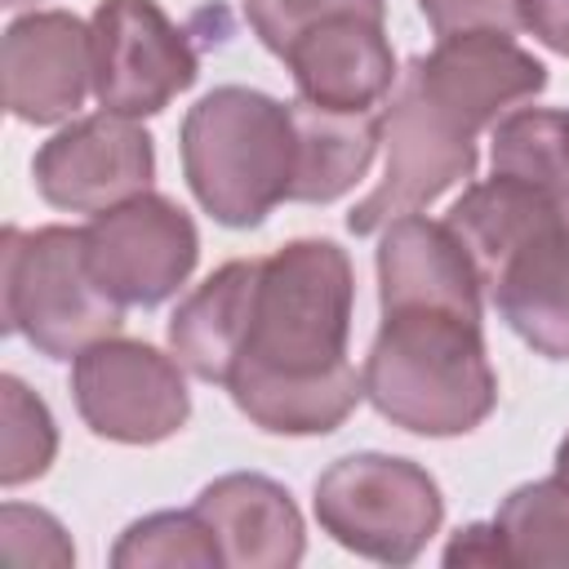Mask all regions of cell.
Wrapping results in <instances>:
<instances>
[{"instance_id":"13","label":"cell","mask_w":569,"mask_h":569,"mask_svg":"<svg viewBox=\"0 0 569 569\" xmlns=\"http://www.w3.org/2000/svg\"><path fill=\"white\" fill-rule=\"evenodd\" d=\"M284 67L298 84V98L329 111H378V102L391 98L400 80L382 18L365 13L316 22L289 44Z\"/></svg>"},{"instance_id":"8","label":"cell","mask_w":569,"mask_h":569,"mask_svg":"<svg viewBox=\"0 0 569 569\" xmlns=\"http://www.w3.org/2000/svg\"><path fill=\"white\" fill-rule=\"evenodd\" d=\"M84 258L93 280L120 307H160L196 271L200 236L182 204L160 191H142L89 218Z\"/></svg>"},{"instance_id":"6","label":"cell","mask_w":569,"mask_h":569,"mask_svg":"<svg viewBox=\"0 0 569 569\" xmlns=\"http://www.w3.org/2000/svg\"><path fill=\"white\" fill-rule=\"evenodd\" d=\"M382 142H387L382 182L347 213V227L356 236H373L387 222L427 209L453 182L471 178L480 160L476 133L462 129L449 111H440L405 71L382 111Z\"/></svg>"},{"instance_id":"5","label":"cell","mask_w":569,"mask_h":569,"mask_svg":"<svg viewBox=\"0 0 569 569\" xmlns=\"http://www.w3.org/2000/svg\"><path fill=\"white\" fill-rule=\"evenodd\" d=\"M320 529L378 565H413L440 533L445 498L427 467L396 453H347L316 480Z\"/></svg>"},{"instance_id":"2","label":"cell","mask_w":569,"mask_h":569,"mask_svg":"<svg viewBox=\"0 0 569 569\" xmlns=\"http://www.w3.org/2000/svg\"><path fill=\"white\" fill-rule=\"evenodd\" d=\"M356 307L351 258L333 240H289L258 267L249 342L236 378H320L347 365Z\"/></svg>"},{"instance_id":"16","label":"cell","mask_w":569,"mask_h":569,"mask_svg":"<svg viewBox=\"0 0 569 569\" xmlns=\"http://www.w3.org/2000/svg\"><path fill=\"white\" fill-rule=\"evenodd\" d=\"M507 329L547 360H569V222L525 240L489 280Z\"/></svg>"},{"instance_id":"22","label":"cell","mask_w":569,"mask_h":569,"mask_svg":"<svg viewBox=\"0 0 569 569\" xmlns=\"http://www.w3.org/2000/svg\"><path fill=\"white\" fill-rule=\"evenodd\" d=\"M507 565H569V480L547 476L511 489L493 511Z\"/></svg>"},{"instance_id":"30","label":"cell","mask_w":569,"mask_h":569,"mask_svg":"<svg viewBox=\"0 0 569 569\" xmlns=\"http://www.w3.org/2000/svg\"><path fill=\"white\" fill-rule=\"evenodd\" d=\"M556 476L569 480V431H565V440L556 445Z\"/></svg>"},{"instance_id":"21","label":"cell","mask_w":569,"mask_h":569,"mask_svg":"<svg viewBox=\"0 0 569 569\" xmlns=\"http://www.w3.org/2000/svg\"><path fill=\"white\" fill-rule=\"evenodd\" d=\"M493 173H511L569 218V111L520 107L493 124Z\"/></svg>"},{"instance_id":"31","label":"cell","mask_w":569,"mask_h":569,"mask_svg":"<svg viewBox=\"0 0 569 569\" xmlns=\"http://www.w3.org/2000/svg\"><path fill=\"white\" fill-rule=\"evenodd\" d=\"M0 4H9V9H22V4H36V0H0Z\"/></svg>"},{"instance_id":"27","label":"cell","mask_w":569,"mask_h":569,"mask_svg":"<svg viewBox=\"0 0 569 569\" xmlns=\"http://www.w3.org/2000/svg\"><path fill=\"white\" fill-rule=\"evenodd\" d=\"M431 31L462 36V31H502L511 36L520 27V0H418Z\"/></svg>"},{"instance_id":"17","label":"cell","mask_w":569,"mask_h":569,"mask_svg":"<svg viewBox=\"0 0 569 569\" xmlns=\"http://www.w3.org/2000/svg\"><path fill=\"white\" fill-rule=\"evenodd\" d=\"M258 267H262V258L222 262L204 284H196L178 302V311L169 316V347L187 373L227 387V378L249 342Z\"/></svg>"},{"instance_id":"10","label":"cell","mask_w":569,"mask_h":569,"mask_svg":"<svg viewBox=\"0 0 569 569\" xmlns=\"http://www.w3.org/2000/svg\"><path fill=\"white\" fill-rule=\"evenodd\" d=\"M36 191L67 213H102L151 191L156 147L151 133L120 111H93L58 129L31 160Z\"/></svg>"},{"instance_id":"29","label":"cell","mask_w":569,"mask_h":569,"mask_svg":"<svg viewBox=\"0 0 569 569\" xmlns=\"http://www.w3.org/2000/svg\"><path fill=\"white\" fill-rule=\"evenodd\" d=\"M445 565H507V551H502L493 520L458 529V538L445 547Z\"/></svg>"},{"instance_id":"7","label":"cell","mask_w":569,"mask_h":569,"mask_svg":"<svg viewBox=\"0 0 569 569\" xmlns=\"http://www.w3.org/2000/svg\"><path fill=\"white\" fill-rule=\"evenodd\" d=\"M71 396L84 427L116 445H160L191 418L182 360L120 333L71 360Z\"/></svg>"},{"instance_id":"1","label":"cell","mask_w":569,"mask_h":569,"mask_svg":"<svg viewBox=\"0 0 569 569\" xmlns=\"http://www.w3.org/2000/svg\"><path fill=\"white\" fill-rule=\"evenodd\" d=\"M365 400L400 431L467 436L498 405V373L476 316L440 307L382 311L365 356Z\"/></svg>"},{"instance_id":"3","label":"cell","mask_w":569,"mask_h":569,"mask_svg":"<svg viewBox=\"0 0 569 569\" xmlns=\"http://www.w3.org/2000/svg\"><path fill=\"white\" fill-rule=\"evenodd\" d=\"M182 178L222 227H258L293 187V116L249 84L204 93L182 120Z\"/></svg>"},{"instance_id":"12","label":"cell","mask_w":569,"mask_h":569,"mask_svg":"<svg viewBox=\"0 0 569 569\" xmlns=\"http://www.w3.org/2000/svg\"><path fill=\"white\" fill-rule=\"evenodd\" d=\"M4 107L27 124H58L93 89V31L67 9H36L4 27Z\"/></svg>"},{"instance_id":"23","label":"cell","mask_w":569,"mask_h":569,"mask_svg":"<svg viewBox=\"0 0 569 569\" xmlns=\"http://www.w3.org/2000/svg\"><path fill=\"white\" fill-rule=\"evenodd\" d=\"M111 565L116 569H151V565L156 569H178V565L209 569V565H222V551L196 507L191 511H151L120 533V542L111 547Z\"/></svg>"},{"instance_id":"20","label":"cell","mask_w":569,"mask_h":569,"mask_svg":"<svg viewBox=\"0 0 569 569\" xmlns=\"http://www.w3.org/2000/svg\"><path fill=\"white\" fill-rule=\"evenodd\" d=\"M227 391L236 409L271 436H329L365 400V378L347 360L320 378H236Z\"/></svg>"},{"instance_id":"14","label":"cell","mask_w":569,"mask_h":569,"mask_svg":"<svg viewBox=\"0 0 569 569\" xmlns=\"http://www.w3.org/2000/svg\"><path fill=\"white\" fill-rule=\"evenodd\" d=\"M480 276L445 222L405 213L378 240V302L382 311L440 307L480 320Z\"/></svg>"},{"instance_id":"9","label":"cell","mask_w":569,"mask_h":569,"mask_svg":"<svg viewBox=\"0 0 569 569\" xmlns=\"http://www.w3.org/2000/svg\"><path fill=\"white\" fill-rule=\"evenodd\" d=\"M93 31V93L107 111L156 116L196 84L200 58L182 27L156 0H102Z\"/></svg>"},{"instance_id":"25","label":"cell","mask_w":569,"mask_h":569,"mask_svg":"<svg viewBox=\"0 0 569 569\" xmlns=\"http://www.w3.org/2000/svg\"><path fill=\"white\" fill-rule=\"evenodd\" d=\"M253 36L276 53L284 58L289 44L311 31L316 22L325 18H338V13H365V18H382L387 13V0H240Z\"/></svg>"},{"instance_id":"28","label":"cell","mask_w":569,"mask_h":569,"mask_svg":"<svg viewBox=\"0 0 569 569\" xmlns=\"http://www.w3.org/2000/svg\"><path fill=\"white\" fill-rule=\"evenodd\" d=\"M520 27H529L551 53L569 58V0H520Z\"/></svg>"},{"instance_id":"26","label":"cell","mask_w":569,"mask_h":569,"mask_svg":"<svg viewBox=\"0 0 569 569\" xmlns=\"http://www.w3.org/2000/svg\"><path fill=\"white\" fill-rule=\"evenodd\" d=\"M0 547H4V560L13 565H71L76 560V547L62 533V525L49 511L22 507V502H9L0 511Z\"/></svg>"},{"instance_id":"18","label":"cell","mask_w":569,"mask_h":569,"mask_svg":"<svg viewBox=\"0 0 569 569\" xmlns=\"http://www.w3.org/2000/svg\"><path fill=\"white\" fill-rule=\"evenodd\" d=\"M293 116V187L298 204H329L347 196L373 164L382 142L378 111H329L307 98L289 102Z\"/></svg>"},{"instance_id":"24","label":"cell","mask_w":569,"mask_h":569,"mask_svg":"<svg viewBox=\"0 0 569 569\" xmlns=\"http://www.w3.org/2000/svg\"><path fill=\"white\" fill-rule=\"evenodd\" d=\"M0 409H4V427H0V485H27L36 476L49 471L53 453H58V427L49 405L13 373L0 378Z\"/></svg>"},{"instance_id":"19","label":"cell","mask_w":569,"mask_h":569,"mask_svg":"<svg viewBox=\"0 0 569 569\" xmlns=\"http://www.w3.org/2000/svg\"><path fill=\"white\" fill-rule=\"evenodd\" d=\"M569 222L560 213V204L551 196H542L538 187L511 178V173H493L485 182H471L453 209L445 213V227L458 236V244L467 249L480 284L489 289V280L498 276V267L538 231Z\"/></svg>"},{"instance_id":"4","label":"cell","mask_w":569,"mask_h":569,"mask_svg":"<svg viewBox=\"0 0 569 569\" xmlns=\"http://www.w3.org/2000/svg\"><path fill=\"white\" fill-rule=\"evenodd\" d=\"M0 293L4 329L22 333L49 360H76L124 325V307L89 271L84 227H4Z\"/></svg>"},{"instance_id":"11","label":"cell","mask_w":569,"mask_h":569,"mask_svg":"<svg viewBox=\"0 0 569 569\" xmlns=\"http://www.w3.org/2000/svg\"><path fill=\"white\" fill-rule=\"evenodd\" d=\"M405 76L471 133L493 129L502 111L547 89V67L502 31L445 36L431 53H418Z\"/></svg>"},{"instance_id":"15","label":"cell","mask_w":569,"mask_h":569,"mask_svg":"<svg viewBox=\"0 0 569 569\" xmlns=\"http://www.w3.org/2000/svg\"><path fill=\"white\" fill-rule=\"evenodd\" d=\"M196 511L231 569H293L307 551L302 516L284 485L258 471H231L200 489Z\"/></svg>"}]
</instances>
